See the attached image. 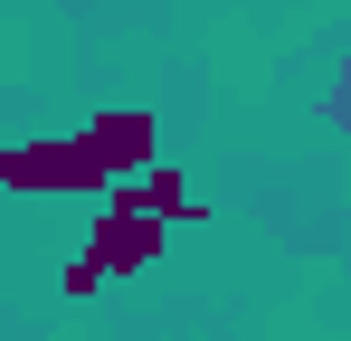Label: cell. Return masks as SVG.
Instances as JSON below:
<instances>
[{"label":"cell","instance_id":"cell-1","mask_svg":"<svg viewBox=\"0 0 351 341\" xmlns=\"http://www.w3.org/2000/svg\"><path fill=\"white\" fill-rule=\"evenodd\" d=\"M152 247H162V209L123 180L114 190V209L95 218V237H86V256L66 266V294H95L105 275H133V266H152Z\"/></svg>","mask_w":351,"mask_h":341},{"label":"cell","instance_id":"cell-2","mask_svg":"<svg viewBox=\"0 0 351 341\" xmlns=\"http://www.w3.org/2000/svg\"><path fill=\"white\" fill-rule=\"evenodd\" d=\"M0 180H10V190H105L114 170L95 162V142L76 133V142H19Z\"/></svg>","mask_w":351,"mask_h":341},{"label":"cell","instance_id":"cell-3","mask_svg":"<svg viewBox=\"0 0 351 341\" xmlns=\"http://www.w3.org/2000/svg\"><path fill=\"white\" fill-rule=\"evenodd\" d=\"M86 142H95L105 170H133L143 152H152V123H143V114H105V123H86Z\"/></svg>","mask_w":351,"mask_h":341}]
</instances>
